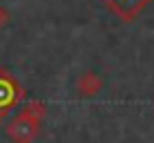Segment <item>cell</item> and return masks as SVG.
Masks as SVG:
<instances>
[{
  "mask_svg": "<svg viewBox=\"0 0 154 143\" xmlns=\"http://www.w3.org/2000/svg\"><path fill=\"white\" fill-rule=\"evenodd\" d=\"M100 87H103V81H100L94 72H85L83 76L78 78V92H81L83 96H94V94L100 92Z\"/></svg>",
  "mask_w": 154,
  "mask_h": 143,
  "instance_id": "obj_1",
  "label": "cell"
}]
</instances>
